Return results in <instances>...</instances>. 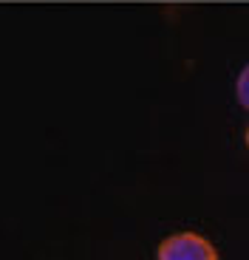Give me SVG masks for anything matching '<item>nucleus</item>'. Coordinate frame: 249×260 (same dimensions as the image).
Wrapping results in <instances>:
<instances>
[{"mask_svg": "<svg viewBox=\"0 0 249 260\" xmlns=\"http://www.w3.org/2000/svg\"><path fill=\"white\" fill-rule=\"evenodd\" d=\"M156 260H221L212 241L198 232L167 235L156 249Z\"/></svg>", "mask_w": 249, "mask_h": 260, "instance_id": "f257e3e1", "label": "nucleus"}, {"mask_svg": "<svg viewBox=\"0 0 249 260\" xmlns=\"http://www.w3.org/2000/svg\"><path fill=\"white\" fill-rule=\"evenodd\" d=\"M235 96H238V102L243 105L249 111V62L243 65V71L238 74V82H235Z\"/></svg>", "mask_w": 249, "mask_h": 260, "instance_id": "f03ea898", "label": "nucleus"}, {"mask_svg": "<svg viewBox=\"0 0 249 260\" xmlns=\"http://www.w3.org/2000/svg\"><path fill=\"white\" fill-rule=\"evenodd\" d=\"M243 139H246V150H249V124H246V136H243Z\"/></svg>", "mask_w": 249, "mask_h": 260, "instance_id": "7ed1b4c3", "label": "nucleus"}]
</instances>
